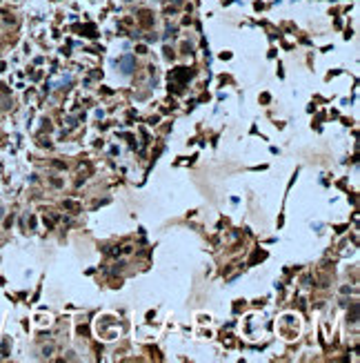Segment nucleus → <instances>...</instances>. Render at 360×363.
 Here are the masks:
<instances>
[{"label": "nucleus", "instance_id": "obj_1", "mask_svg": "<svg viewBox=\"0 0 360 363\" xmlns=\"http://www.w3.org/2000/svg\"><path fill=\"white\" fill-rule=\"evenodd\" d=\"M189 78H191V71H189V69H185V67H178V69H174V71L169 74V80H171V83H176V85H174L176 92H180L182 85L189 80Z\"/></svg>", "mask_w": 360, "mask_h": 363}, {"label": "nucleus", "instance_id": "obj_2", "mask_svg": "<svg viewBox=\"0 0 360 363\" xmlns=\"http://www.w3.org/2000/svg\"><path fill=\"white\" fill-rule=\"evenodd\" d=\"M118 65H120V71H122L125 76H129V74L136 69V58H134L131 54H125L122 58L118 60Z\"/></svg>", "mask_w": 360, "mask_h": 363}, {"label": "nucleus", "instance_id": "obj_3", "mask_svg": "<svg viewBox=\"0 0 360 363\" xmlns=\"http://www.w3.org/2000/svg\"><path fill=\"white\" fill-rule=\"evenodd\" d=\"M138 20H140V25H142V27H151V25H153V18H151L149 11H140Z\"/></svg>", "mask_w": 360, "mask_h": 363}, {"label": "nucleus", "instance_id": "obj_4", "mask_svg": "<svg viewBox=\"0 0 360 363\" xmlns=\"http://www.w3.org/2000/svg\"><path fill=\"white\" fill-rule=\"evenodd\" d=\"M82 31H85V36H89V38H96V36H98L94 25H85V29H82Z\"/></svg>", "mask_w": 360, "mask_h": 363}, {"label": "nucleus", "instance_id": "obj_5", "mask_svg": "<svg viewBox=\"0 0 360 363\" xmlns=\"http://www.w3.org/2000/svg\"><path fill=\"white\" fill-rule=\"evenodd\" d=\"M351 321L353 323L358 321V303H353V308H351Z\"/></svg>", "mask_w": 360, "mask_h": 363}, {"label": "nucleus", "instance_id": "obj_6", "mask_svg": "<svg viewBox=\"0 0 360 363\" xmlns=\"http://www.w3.org/2000/svg\"><path fill=\"white\" fill-rule=\"evenodd\" d=\"M65 207H67V209H78V205H76L73 201H65Z\"/></svg>", "mask_w": 360, "mask_h": 363}, {"label": "nucleus", "instance_id": "obj_7", "mask_svg": "<svg viewBox=\"0 0 360 363\" xmlns=\"http://www.w3.org/2000/svg\"><path fill=\"white\" fill-rule=\"evenodd\" d=\"M136 52H138V54H147V47H145V45H138V47H136Z\"/></svg>", "mask_w": 360, "mask_h": 363}]
</instances>
